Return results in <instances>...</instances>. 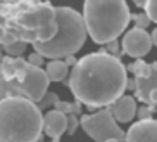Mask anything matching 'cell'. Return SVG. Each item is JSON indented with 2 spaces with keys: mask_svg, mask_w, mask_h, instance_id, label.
I'll return each mask as SVG.
<instances>
[{
  "mask_svg": "<svg viewBox=\"0 0 157 142\" xmlns=\"http://www.w3.org/2000/svg\"><path fill=\"white\" fill-rule=\"evenodd\" d=\"M126 66L109 52H93L73 66L67 80L76 101L88 108H105L126 90Z\"/></svg>",
  "mask_w": 157,
  "mask_h": 142,
  "instance_id": "obj_1",
  "label": "cell"
},
{
  "mask_svg": "<svg viewBox=\"0 0 157 142\" xmlns=\"http://www.w3.org/2000/svg\"><path fill=\"white\" fill-rule=\"evenodd\" d=\"M0 18L5 31L26 43L50 40L57 31L56 7L36 0H0Z\"/></svg>",
  "mask_w": 157,
  "mask_h": 142,
  "instance_id": "obj_2",
  "label": "cell"
},
{
  "mask_svg": "<svg viewBox=\"0 0 157 142\" xmlns=\"http://www.w3.org/2000/svg\"><path fill=\"white\" fill-rule=\"evenodd\" d=\"M43 132V115L36 102L23 95L0 99V142H36Z\"/></svg>",
  "mask_w": 157,
  "mask_h": 142,
  "instance_id": "obj_3",
  "label": "cell"
},
{
  "mask_svg": "<svg viewBox=\"0 0 157 142\" xmlns=\"http://www.w3.org/2000/svg\"><path fill=\"white\" fill-rule=\"evenodd\" d=\"M83 19L95 43H109L126 30L131 12L126 0H85Z\"/></svg>",
  "mask_w": 157,
  "mask_h": 142,
  "instance_id": "obj_4",
  "label": "cell"
},
{
  "mask_svg": "<svg viewBox=\"0 0 157 142\" xmlns=\"http://www.w3.org/2000/svg\"><path fill=\"white\" fill-rule=\"evenodd\" d=\"M56 35L47 42L33 43V49L48 59H64L67 55H74L83 47L88 35L83 16L71 7H56Z\"/></svg>",
  "mask_w": 157,
  "mask_h": 142,
  "instance_id": "obj_5",
  "label": "cell"
},
{
  "mask_svg": "<svg viewBox=\"0 0 157 142\" xmlns=\"http://www.w3.org/2000/svg\"><path fill=\"white\" fill-rule=\"evenodd\" d=\"M79 127L95 142H107L109 139H117L124 142L126 132H123L111 109H100L93 115H85L79 120Z\"/></svg>",
  "mask_w": 157,
  "mask_h": 142,
  "instance_id": "obj_6",
  "label": "cell"
},
{
  "mask_svg": "<svg viewBox=\"0 0 157 142\" xmlns=\"http://www.w3.org/2000/svg\"><path fill=\"white\" fill-rule=\"evenodd\" d=\"M16 78L21 83V95L33 102L42 101V97L47 94L48 83H50L45 69L38 68V66H31V64H28L23 71H19L16 75Z\"/></svg>",
  "mask_w": 157,
  "mask_h": 142,
  "instance_id": "obj_7",
  "label": "cell"
},
{
  "mask_svg": "<svg viewBox=\"0 0 157 142\" xmlns=\"http://www.w3.org/2000/svg\"><path fill=\"white\" fill-rule=\"evenodd\" d=\"M123 52L129 57L142 59L152 49V38L143 28H131L123 37Z\"/></svg>",
  "mask_w": 157,
  "mask_h": 142,
  "instance_id": "obj_8",
  "label": "cell"
},
{
  "mask_svg": "<svg viewBox=\"0 0 157 142\" xmlns=\"http://www.w3.org/2000/svg\"><path fill=\"white\" fill-rule=\"evenodd\" d=\"M124 142H157V120H138L128 128Z\"/></svg>",
  "mask_w": 157,
  "mask_h": 142,
  "instance_id": "obj_9",
  "label": "cell"
},
{
  "mask_svg": "<svg viewBox=\"0 0 157 142\" xmlns=\"http://www.w3.org/2000/svg\"><path fill=\"white\" fill-rule=\"evenodd\" d=\"M135 83H136V90H135L136 99L143 104H148L150 94L157 90V63L148 64V71L143 76L135 78Z\"/></svg>",
  "mask_w": 157,
  "mask_h": 142,
  "instance_id": "obj_10",
  "label": "cell"
},
{
  "mask_svg": "<svg viewBox=\"0 0 157 142\" xmlns=\"http://www.w3.org/2000/svg\"><path fill=\"white\" fill-rule=\"evenodd\" d=\"M111 113L119 123H129L136 116V101L131 95H121L111 104Z\"/></svg>",
  "mask_w": 157,
  "mask_h": 142,
  "instance_id": "obj_11",
  "label": "cell"
},
{
  "mask_svg": "<svg viewBox=\"0 0 157 142\" xmlns=\"http://www.w3.org/2000/svg\"><path fill=\"white\" fill-rule=\"evenodd\" d=\"M67 128V115L59 109H50L43 116V132L52 139H59Z\"/></svg>",
  "mask_w": 157,
  "mask_h": 142,
  "instance_id": "obj_12",
  "label": "cell"
},
{
  "mask_svg": "<svg viewBox=\"0 0 157 142\" xmlns=\"http://www.w3.org/2000/svg\"><path fill=\"white\" fill-rule=\"evenodd\" d=\"M45 73L47 76H48V80L50 82H62L66 76H67V73H69V66L66 64L64 61L60 59H52L48 64H47L45 68Z\"/></svg>",
  "mask_w": 157,
  "mask_h": 142,
  "instance_id": "obj_13",
  "label": "cell"
},
{
  "mask_svg": "<svg viewBox=\"0 0 157 142\" xmlns=\"http://www.w3.org/2000/svg\"><path fill=\"white\" fill-rule=\"evenodd\" d=\"M54 108L62 111V113H66V115H81V102H78V101L76 102H66V101H59V99H57Z\"/></svg>",
  "mask_w": 157,
  "mask_h": 142,
  "instance_id": "obj_14",
  "label": "cell"
},
{
  "mask_svg": "<svg viewBox=\"0 0 157 142\" xmlns=\"http://www.w3.org/2000/svg\"><path fill=\"white\" fill-rule=\"evenodd\" d=\"M26 47H28V43L23 40H14L12 43H9V45H5V54H9L10 57H19V55H23L24 51H26Z\"/></svg>",
  "mask_w": 157,
  "mask_h": 142,
  "instance_id": "obj_15",
  "label": "cell"
},
{
  "mask_svg": "<svg viewBox=\"0 0 157 142\" xmlns=\"http://www.w3.org/2000/svg\"><path fill=\"white\" fill-rule=\"evenodd\" d=\"M2 71H4V78L5 80H12V78H16V75H17V69H16L14 66V57H4L2 59Z\"/></svg>",
  "mask_w": 157,
  "mask_h": 142,
  "instance_id": "obj_16",
  "label": "cell"
},
{
  "mask_svg": "<svg viewBox=\"0 0 157 142\" xmlns=\"http://www.w3.org/2000/svg\"><path fill=\"white\" fill-rule=\"evenodd\" d=\"M133 21H135V26H136V28H143V30L152 23L147 12H138L136 16H133Z\"/></svg>",
  "mask_w": 157,
  "mask_h": 142,
  "instance_id": "obj_17",
  "label": "cell"
},
{
  "mask_svg": "<svg viewBox=\"0 0 157 142\" xmlns=\"http://www.w3.org/2000/svg\"><path fill=\"white\" fill-rule=\"evenodd\" d=\"M145 12L148 14L150 21L157 23V0H147V4H145Z\"/></svg>",
  "mask_w": 157,
  "mask_h": 142,
  "instance_id": "obj_18",
  "label": "cell"
},
{
  "mask_svg": "<svg viewBox=\"0 0 157 142\" xmlns=\"http://www.w3.org/2000/svg\"><path fill=\"white\" fill-rule=\"evenodd\" d=\"M56 101H57V94H54V92L45 94V95L42 97V101L38 102V108H40V109H45V108H48L50 104H56Z\"/></svg>",
  "mask_w": 157,
  "mask_h": 142,
  "instance_id": "obj_19",
  "label": "cell"
},
{
  "mask_svg": "<svg viewBox=\"0 0 157 142\" xmlns=\"http://www.w3.org/2000/svg\"><path fill=\"white\" fill-rule=\"evenodd\" d=\"M78 127H79V120L76 118V115H67V128H66V132L73 135L78 130Z\"/></svg>",
  "mask_w": 157,
  "mask_h": 142,
  "instance_id": "obj_20",
  "label": "cell"
},
{
  "mask_svg": "<svg viewBox=\"0 0 157 142\" xmlns=\"http://www.w3.org/2000/svg\"><path fill=\"white\" fill-rule=\"evenodd\" d=\"M43 57L42 54H38L36 51L33 52V54H29L28 55V64H31V66H38V68H42V64H43Z\"/></svg>",
  "mask_w": 157,
  "mask_h": 142,
  "instance_id": "obj_21",
  "label": "cell"
},
{
  "mask_svg": "<svg viewBox=\"0 0 157 142\" xmlns=\"http://www.w3.org/2000/svg\"><path fill=\"white\" fill-rule=\"evenodd\" d=\"M136 115H138L140 120H148L152 118V108L150 106H143V108H140V109H136Z\"/></svg>",
  "mask_w": 157,
  "mask_h": 142,
  "instance_id": "obj_22",
  "label": "cell"
},
{
  "mask_svg": "<svg viewBox=\"0 0 157 142\" xmlns=\"http://www.w3.org/2000/svg\"><path fill=\"white\" fill-rule=\"evenodd\" d=\"M4 97H9V80L2 78L0 80V99Z\"/></svg>",
  "mask_w": 157,
  "mask_h": 142,
  "instance_id": "obj_23",
  "label": "cell"
},
{
  "mask_svg": "<svg viewBox=\"0 0 157 142\" xmlns=\"http://www.w3.org/2000/svg\"><path fill=\"white\" fill-rule=\"evenodd\" d=\"M105 45H107L105 52H109V54H116V57H119V45H117V42L112 40V42H109V43H105Z\"/></svg>",
  "mask_w": 157,
  "mask_h": 142,
  "instance_id": "obj_24",
  "label": "cell"
},
{
  "mask_svg": "<svg viewBox=\"0 0 157 142\" xmlns=\"http://www.w3.org/2000/svg\"><path fill=\"white\" fill-rule=\"evenodd\" d=\"M126 88L128 90H136V83H135V80H126Z\"/></svg>",
  "mask_w": 157,
  "mask_h": 142,
  "instance_id": "obj_25",
  "label": "cell"
},
{
  "mask_svg": "<svg viewBox=\"0 0 157 142\" xmlns=\"http://www.w3.org/2000/svg\"><path fill=\"white\" fill-rule=\"evenodd\" d=\"M64 63H66L67 66H74V64H76V59H74V55H67Z\"/></svg>",
  "mask_w": 157,
  "mask_h": 142,
  "instance_id": "obj_26",
  "label": "cell"
},
{
  "mask_svg": "<svg viewBox=\"0 0 157 142\" xmlns=\"http://www.w3.org/2000/svg\"><path fill=\"white\" fill-rule=\"evenodd\" d=\"M150 38H152V45H155V47H157V28L154 30L152 33H150Z\"/></svg>",
  "mask_w": 157,
  "mask_h": 142,
  "instance_id": "obj_27",
  "label": "cell"
},
{
  "mask_svg": "<svg viewBox=\"0 0 157 142\" xmlns=\"http://www.w3.org/2000/svg\"><path fill=\"white\" fill-rule=\"evenodd\" d=\"M135 4L138 5V7H145V4H147V0H135Z\"/></svg>",
  "mask_w": 157,
  "mask_h": 142,
  "instance_id": "obj_28",
  "label": "cell"
},
{
  "mask_svg": "<svg viewBox=\"0 0 157 142\" xmlns=\"http://www.w3.org/2000/svg\"><path fill=\"white\" fill-rule=\"evenodd\" d=\"M4 78V71H2V64H0V80Z\"/></svg>",
  "mask_w": 157,
  "mask_h": 142,
  "instance_id": "obj_29",
  "label": "cell"
},
{
  "mask_svg": "<svg viewBox=\"0 0 157 142\" xmlns=\"http://www.w3.org/2000/svg\"><path fill=\"white\" fill-rule=\"evenodd\" d=\"M107 142H121V140H117V139H109Z\"/></svg>",
  "mask_w": 157,
  "mask_h": 142,
  "instance_id": "obj_30",
  "label": "cell"
},
{
  "mask_svg": "<svg viewBox=\"0 0 157 142\" xmlns=\"http://www.w3.org/2000/svg\"><path fill=\"white\" fill-rule=\"evenodd\" d=\"M2 59H4V54H2V52H0V63H2Z\"/></svg>",
  "mask_w": 157,
  "mask_h": 142,
  "instance_id": "obj_31",
  "label": "cell"
},
{
  "mask_svg": "<svg viewBox=\"0 0 157 142\" xmlns=\"http://www.w3.org/2000/svg\"><path fill=\"white\" fill-rule=\"evenodd\" d=\"M54 142H59V139H54Z\"/></svg>",
  "mask_w": 157,
  "mask_h": 142,
  "instance_id": "obj_32",
  "label": "cell"
}]
</instances>
